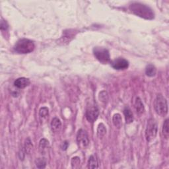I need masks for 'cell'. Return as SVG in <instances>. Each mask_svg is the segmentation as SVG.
<instances>
[{
	"mask_svg": "<svg viewBox=\"0 0 169 169\" xmlns=\"http://www.w3.org/2000/svg\"><path fill=\"white\" fill-rule=\"evenodd\" d=\"M129 10L132 13L147 20H152L155 17V13L149 6L139 2H134L129 5Z\"/></svg>",
	"mask_w": 169,
	"mask_h": 169,
	"instance_id": "cell-1",
	"label": "cell"
},
{
	"mask_svg": "<svg viewBox=\"0 0 169 169\" xmlns=\"http://www.w3.org/2000/svg\"><path fill=\"white\" fill-rule=\"evenodd\" d=\"M35 48L33 41L27 39H21L18 40L13 47L15 52L18 54H29L32 52Z\"/></svg>",
	"mask_w": 169,
	"mask_h": 169,
	"instance_id": "cell-2",
	"label": "cell"
},
{
	"mask_svg": "<svg viewBox=\"0 0 169 169\" xmlns=\"http://www.w3.org/2000/svg\"><path fill=\"white\" fill-rule=\"evenodd\" d=\"M154 109L156 113L161 116H165L168 114V104L166 99L161 94L156 95L154 103Z\"/></svg>",
	"mask_w": 169,
	"mask_h": 169,
	"instance_id": "cell-3",
	"label": "cell"
},
{
	"mask_svg": "<svg viewBox=\"0 0 169 169\" xmlns=\"http://www.w3.org/2000/svg\"><path fill=\"white\" fill-rule=\"evenodd\" d=\"M158 127L156 121L153 118H150L148 120L145 129V139L147 142H151L155 139L157 134Z\"/></svg>",
	"mask_w": 169,
	"mask_h": 169,
	"instance_id": "cell-4",
	"label": "cell"
},
{
	"mask_svg": "<svg viewBox=\"0 0 169 169\" xmlns=\"http://www.w3.org/2000/svg\"><path fill=\"white\" fill-rule=\"evenodd\" d=\"M93 54L95 57L103 64H106L110 61V53L106 48L95 47L93 48Z\"/></svg>",
	"mask_w": 169,
	"mask_h": 169,
	"instance_id": "cell-5",
	"label": "cell"
},
{
	"mask_svg": "<svg viewBox=\"0 0 169 169\" xmlns=\"http://www.w3.org/2000/svg\"><path fill=\"white\" fill-rule=\"evenodd\" d=\"M99 114V110L97 106L94 104H91L87 106L85 112V117L87 120L91 123H93L97 120Z\"/></svg>",
	"mask_w": 169,
	"mask_h": 169,
	"instance_id": "cell-6",
	"label": "cell"
},
{
	"mask_svg": "<svg viewBox=\"0 0 169 169\" xmlns=\"http://www.w3.org/2000/svg\"><path fill=\"white\" fill-rule=\"evenodd\" d=\"M77 141L79 146L83 148H85L89 145L88 135L84 129H81L78 131L77 134Z\"/></svg>",
	"mask_w": 169,
	"mask_h": 169,
	"instance_id": "cell-7",
	"label": "cell"
},
{
	"mask_svg": "<svg viewBox=\"0 0 169 169\" xmlns=\"http://www.w3.org/2000/svg\"><path fill=\"white\" fill-rule=\"evenodd\" d=\"M111 66L116 70H124L129 67V61L123 58H118L111 61Z\"/></svg>",
	"mask_w": 169,
	"mask_h": 169,
	"instance_id": "cell-8",
	"label": "cell"
},
{
	"mask_svg": "<svg viewBox=\"0 0 169 169\" xmlns=\"http://www.w3.org/2000/svg\"><path fill=\"white\" fill-rule=\"evenodd\" d=\"M30 83V81L29 79L25 77H20L17 79L15 82L14 85L17 87L18 89H24L25 87H28Z\"/></svg>",
	"mask_w": 169,
	"mask_h": 169,
	"instance_id": "cell-9",
	"label": "cell"
},
{
	"mask_svg": "<svg viewBox=\"0 0 169 169\" xmlns=\"http://www.w3.org/2000/svg\"><path fill=\"white\" fill-rule=\"evenodd\" d=\"M134 108L137 114L138 115H141L145 111V107L140 97H136L134 103Z\"/></svg>",
	"mask_w": 169,
	"mask_h": 169,
	"instance_id": "cell-10",
	"label": "cell"
},
{
	"mask_svg": "<svg viewBox=\"0 0 169 169\" xmlns=\"http://www.w3.org/2000/svg\"><path fill=\"white\" fill-rule=\"evenodd\" d=\"M51 129L54 133H57L61 128V122L58 118H54L50 124Z\"/></svg>",
	"mask_w": 169,
	"mask_h": 169,
	"instance_id": "cell-11",
	"label": "cell"
},
{
	"mask_svg": "<svg viewBox=\"0 0 169 169\" xmlns=\"http://www.w3.org/2000/svg\"><path fill=\"white\" fill-rule=\"evenodd\" d=\"M124 114L125 116V120H126V124H129L132 123L134 121V115L128 106H126L124 109Z\"/></svg>",
	"mask_w": 169,
	"mask_h": 169,
	"instance_id": "cell-12",
	"label": "cell"
},
{
	"mask_svg": "<svg viewBox=\"0 0 169 169\" xmlns=\"http://www.w3.org/2000/svg\"><path fill=\"white\" fill-rule=\"evenodd\" d=\"M74 30H66L63 33V36H61V39H64L62 42H70L73 37L75 36Z\"/></svg>",
	"mask_w": 169,
	"mask_h": 169,
	"instance_id": "cell-13",
	"label": "cell"
},
{
	"mask_svg": "<svg viewBox=\"0 0 169 169\" xmlns=\"http://www.w3.org/2000/svg\"><path fill=\"white\" fill-rule=\"evenodd\" d=\"M112 122L116 128H121L122 126V119L121 115L118 113L114 114L113 117H112Z\"/></svg>",
	"mask_w": 169,
	"mask_h": 169,
	"instance_id": "cell-14",
	"label": "cell"
},
{
	"mask_svg": "<svg viewBox=\"0 0 169 169\" xmlns=\"http://www.w3.org/2000/svg\"><path fill=\"white\" fill-rule=\"evenodd\" d=\"M87 167L89 168H97L98 167L96 156L91 155L90 156L88 161V164H87Z\"/></svg>",
	"mask_w": 169,
	"mask_h": 169,
	"instance_id": "cell-15",
	"label": "cell"
},
{
	"mask_svg": "<svg viewBox=\"0 0 169 169\" xmlns=\"http://www.w3.org/2000/svg\"><path fill=\"white\" fill-rule=\"evenodd\" d=\"M156 73V67L152 65L149 64L145 68V74L148 77H154Z\"/></svg>",
	"mask_w": 169,
	"mask_h": 169,
	"instance_id": "cell-16",
	"label": "cell"
},
{
	"mask_svg": "<svg viewBox=\"0 0 169 169\" xmlns=\"http://www.w3.org/2000/svg\"><path fill=\"white\" fill-rule=\"evenodd\" d=\"M49 147V142L47 140L43 138L40 141L39 143V150L40 153L42 154H45V151H46V149Z\"/></svg>",
	"mask_w": 169,
	"mask_h": 169,
	"instance_id": "cell-17",
	"label": "cell"
},
{
	"mask_svg": "<svg viewBox=\"0 0 169 169\" xmlns=\"http://www.w3.org/2000/svg\"><path fill=\"white\" fill-rule=\"evenodd\" d=\"M106 134V128L103 123H100L97 128V136L99 138H103V137Z\"/></svg>",
	"mask_w": 169,
	"mask_h": 169,
	"instance_id": "cell-18",
	"label": "cell"
},
{
	"mask_svg": "<svg viewBox=\"0 0 169 169\" xmlns=\"http://www.w3.org/2000/svg\"><path fill=\"white\" fill-rule=\"evenodd\" d=\"M169 120L168 119L164 122L163 126H162V133L164 137H165L166 139H168V135H169V131H168V126H169Z\"/></svg>",
	"mask_w": 169,
	"mask_h": 169,
	"instance_id": "cell-19",
	"label": "cell"
},
{
	"mask_svg": "<svg viewBox=\"0 0 169 169\" xmlns=\"http://www.w3.org/2000/svg\"><path fill=\"white\" fill-rule=\"evenodd\" d=\"M98 98H99V101L102 103L104 104H106V103L108 102V96L107 92H106L105 91L100 92L99 95H98Z\"/></svg>",
	"mask_w": 169,
	"mask_h": 169,
	"instance_id": "cell-20",
	"label": "cell"
},
{
	"mask_svg": "<svg viewBox=\"0 0 169 169\" xmlns=\"http://www.w3.org/2000/svg\"><path fill=\"white\" fill-rule=\"evenodd\" d=\"M35 164L38 168H45L46 166V160L45 158H39L35 161Z\"/></svg>",
	"mask_w": 169,
	"mask_h": 169,
	"instance_id": "cell-21",
	"label": "cell"
},
{
	"mask_svg": "<svg viewBox=\"0 0 169 169\" xmlns=\"http://www.w3.org/2000/svg\"><path fill=\"white\" fill-rule=\"evenodd\" d=\"M24 147V152L29 154L30 152L31 149H32V148H33V144H32V142H31L30 138H27L25 140Z\"/></svg>",
	"mask_w": 169,
	"mask_h": 169,
	"instance_id": "cell-22",
	"label": "cell"
},
{
	"mask_svg": "<svg viewBox=\"0 0 169 169\" xmlns=\"http://www.w3.org/2000/svg\"><path fill=\"white\" fill-rule=\"evenodd\" d=\"M49 115V110L47 107H42L39 110V116L41 119H45Z\"/></svg>",
	"mask_w": 169,
	"mask_h": 169,
	"instance_id": "cell-23",
	"label": "cell"
},
{
	"mask_svg": "<svg viewBox=\"0 0 169 169\" xmlns=\"http://www.w3.org/2000/svg\"><path fill=\"white\" fill-rule=\"evenodd\" d=\"M80 162H81V161L79 156H74V157H73L71 159L72 168H78L80 165Z\"/></svg>",
	"mask_w": 169,
	"mask_h": 169,
	"instance_id": "cell-24",
	"label": "cell"
},
{
	"mask_svg": "<svg viewBox=\"0 0 169 169\" xmlns=\"http://www.w3.org/2000/svg\"><path fill=\"white\" fill-rule=\"evenodd\" d=\"M8 24L6 21H3V19L1 21V30H7L8 29Z\"/></svg>",
	"mask_w": 169,
	"mask_h": 169,
	"instance_id": "cell-25",
	"label": "cell"
},
{
	"mask_svg": "<svg viewBox=\"0 0 169 169\" xmlns=\"http://www.w3.org/2000/svg\"><path fill=\"white\" fill-rule=\"evenodd\" d=\"M68 146H69V143L67 141H66L63 143V144H62L61 149L62 150H64V151H66V150H67Z\"/></svg>",
	"mask_w": 169,
	"mask_h": 169,
	"instance_id": "cell-26",
	"label": "cell"
}]
</instances>
